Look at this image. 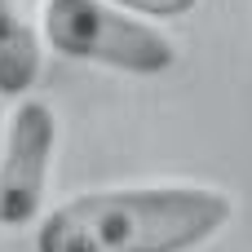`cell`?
<instances>
[{
	"label": "cell",
	"mask_w": 252,
	"mask_h": 252,
	"mask_svg": "<svg viewBox=\"0 0 252 252\" xmlns=\"http://www.w3.org/2000/svg\"><path fill=\"white\" fill-rule=\"evenodd\" d=\"M235 217V199L204 182H142L80 190L40 213L35 252H195Z\"/></svg>",
	"instance_id": "6da1fadb"
},
{
	"label": "cell",
	"mask_w": 252,
	"mask_h": 252,
	"mask_svg": "<svg viewBox=\"0 0 252 252\" xmlns=\"http://www.w3.org/2000/svg\"><path fill=\"white\" fill-rule=\"evenodd\" d=\"M40 40L58 58L120 75H164L177 62L173 35L111 0H40Z\"/></svg>",
	"instance_id": "7a4b0ae2"
},
{
	"label": "cell",
	"mask_w": 252,
	"mask_h": 252,
	"mask_svg": "<svg viewBox=\"0 0 252 252\" xmlns=\"http://www.w3.org/2000/svg\"><path fill=\"white\" fill-rule=\"evenodd\" d=\"M58 115L44 97H18L0 120V230H27L44 213Z\"/></svg>",
	"instance_id": "3957f363"
},
{
	"label": "cell",
	"mask_w": 252,
	"mask_h": 252,
	"mask_svg": "<svg viewBox=\"0 0 252 252\" xmlns=\"http://www.w3.org/2000/svg\"><path fill=\"white\" fill-rule=\"evenodd\" d=\"M40 0H0V97H27L40 80Z\"/></svg>",
	"instance_id": "277c9868"
},
{
	"label": "cell",
	"mask_w": 252,
	"mask_h": 252,
	"mask_svg": "<svg viewBox=\"0 0 252 252\" xmlns=\"http://www.w3.org/2000/svg\"><path fill=\"white\" fill-rule=\"evenodd\" d=\"M111 4L137 13L146 22H173V18H186V13L199 9V0H111Z\"/></svg>",
	"instance_id": "5b68a950"
}]
</instances>
